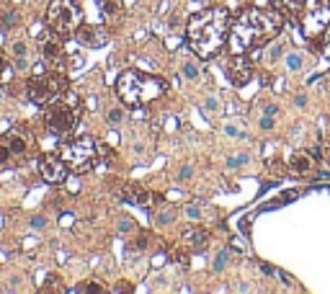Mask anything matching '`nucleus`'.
Listing matches in <instances>:
<instances>
[{"label": "nucleus", "mask_w": 330, "mask_h": 294, "mask_svg": "<svg viewBox=\"0 0 330 294\" xmlns=\"http://www.w3.org/2000/svg\"><path fill=\"white\" fill-rule=\"evenodd\" d=\"M62 54H65V52H62L60 37L54 34V39L44 44V60H47L49 65H54V67H62V62H65V57H62Z\"/></svg>", "instance_id": "obj_13"}, {"label": "nucleus", "mask_w": 330, "mask_h": 294, "mask_svg": "<svg viewBox=\"0 0 330 294\" xmlns=\"http://www.w3.org/2000/svg\"><path fill=\"white\" fill-rule=\"evenodd\" d=\"M75 39L83 44V47H106L109 44V29L106 26H96V24H80L75 31Z\"/></svg>", "instance_id": "obj_9"}, {"label": "nucleus", "mask_w": 330, "mask_h": 294, "mask_svg": "<svg viewBox=\"0 0 330 294\" xmlns=\"http://www.w3.org/2000/svg\"><path fill=\"white\" fill-rule=\"evenodd\" d=\"M47 24H49L52 34H57L60 39L73 37L77 31V26L83 24L80 5L75 0H52L47 8Z\"/></svg>", "instance_id": "obj_6"}, {"label": "nucleus", "mask_w": 330, "mask_h": 294, "mask_svg": "<svg viewBox=\"0 0 330 294\" xmlns=\"http://www.w3.org/2000/svg\"><path fill=\"white\" fill-rule=\"evenodd\" d=\"M10 75H13V67H8V60H5V54L0 52V80H8Z\"/></svg>", "instance_id": "obj_16"}, {"label": "nucleus", "mask_w": 330, "mask_h": 294, "mask_svg": "<svg viewBox=\"0 0 330 294\" xmlns=\"http://www.w3.org/2000/svg\"><path fill=\"white\" fill-rule=\"evenodd\" d=\"M188 217H196L199 220V209L196 207H188Z\"/></svg>", "instance_id": "obj_30"}, {"label": "nucleus", "mask_w": 330, "mask_h": 294, "mask_svg": "<svg viewBox=\"0 0 330 294\" xmlns=\"http://www.w3.org/2000/svg\"><path fill=\"white\" fill-rule=\"evenodd\" d=\"M320 8H325L330 13V0H317V10H320Z\"/></svg>", "instance_id": "obj_29"}, {"label": "nucleus", "mask_w": 330, "mask_h": 294, "mask_svg": "<svg viewBox=\"0 0 330 294\" xmlns=\"http://www.w3.org/2000/svg\"><path fill=\"white\" fill-rule=\"evenodd\" d=\"M10 157H13V152H10V147H8L3 140H0V168H3V165H8V163H10Z\"/></svg>", "instance_id": "obj_18"}, {"label": "nucleus", "mask_w": 330, "mask_h": 294, "mask_svg": "<svg viewBox=\"0 0 330 294\" xmlns=\"http://www.w3.org/2000/svg\"><path fill=\"white\" fill-rule=\"evenodd\" d=\"M77 111L70 106V104H60V101H54V104L44 106V124H47V129L57 137H65V134H73V129L77 127Z\"/></svg>", "instance_id": "obj_7"}, {"label": "nucleus", "mask_w": 330, "mask_h": 294, "mask_svg": "<svg viewBox=\"0 0 330 294\" xmlns=\"http://www.w3.org/2000/svg\"><path fill=\"white\" fill-rule=\"evenodd\" d=\"M224 261H227V253H220V258L214 261V268H217V271H222V268H224Z\"/></svg>", "instance_id": "obj_25"}, {"label": "nucleus", "mask_w": 330, "mask_h": 294, "mask_svg": "<svg viewBox=\"0 0 330 294\" xmlns=\"http://www.w3.org/2000/svg\"><path fill=\"white\" fill-rule=\"evenodd\" d=\"M85 289H88V292H104V289H101V287H98V284H88V287H85Z\"/></svg>", "instance_id": "obj_31"}, {"label": "nucleus", "mask_w": 330, "mask_h": 294, "mask_svg": "<svg viewBox=\"0 0 330 294\" xmlns=\"http://www.w3.org/2000/svg\"><path fill=\"white\" fill-rule=\"evenodd\" d=\"M284 29V16L279 10L266 8H245L237 13L230 29V52L232 54H250L263 49L268 41H274Z\"/></svg>", "instance_id": "obj_1"}, {"label": "nucleus", "mask_w": 330, "mask_h": 294, "mask_svg": "<svg viewBox=\"0 0 330 294\" xmlns=\"http://www.w3.org/2000/svg\"><path fill=\"white\" fill-rule=\"evenodd\" d=\"M60 157L67 163L73 173H88L90 168L96 165V157H98V145L93 137H75L70 142H62L60 147Z\"/></svg>", "instance_id": "obj_5"}, {"label": "nucleus", "mask_w": 330, "mask_h": 294, "mask_svg": "<svg viewBox=\"0 0 330 294\" xmlns=\"http://www.w3.org/2000/svg\"><path fill=\"white\" fill-rule=\"evenodd\" d=\"M121 119H124V111H121V109H111V111H109V121H111V124H119Z\"/></svg>", "instance_id": "obj_21"}, {"label": "nucleus", "mask_w": 330, "mask_h": 294, "mask_svg": "<svg viewBox=\"0 0 330 294\" xmlns=\"http://www.w3.org/2000/svg\"><path fill=\"white\" fill-rule=\"evenodd\" d=\"M271 3H274V8L279 10L281 16L297 18V16L304 13V8H307V3H310V0H271Z\"/></svg>", "instance_id": "obj_12"}, {"label": "nucleus", "mask_w": 330, "mask_h": 294, "mask_svg": "<svg viewBox=\"0 0 330 294\" xmlns=\"http://www.w3.org/2000/svg\"><path fill=\"white\" fill-rule=\"evenodd\" d=\"M204 245H207V232H204V230H199L196 235H193V248H196V251H201Z\"/></svg>", "instance_id": "obj_19"}, {"label": "nucleus", "mask_w": 330, "mask_h": 294, "mask_svg": "<svg viewBox=\"0 0 330 294\" xmlns=\"http://www.w3.org/2000/svg\"><path fill=\"white\" fill-rule=\"evenodd\" d=\"M26 93L37 106H49L67 93V77L60 70L39 73V75H34L26 80Z\"/></svg>", "instance_id": "obj_4"}, {"label": "nucleus", "mask_w": 330, "mask_h": 294, "mask_svg": "<svg viewBox=\"0 0 330 294\" xmlns=\"http://www.w3.org/2000/svg\"><path fill=\"white\" fill-rule=\"evenodd\" d=\"M191 173H193V171H191V165H186V168H183V171H181V181H186V178H191Z\"/></svg>", "instance_id": "obj_28"}, {"label": "nucleus", "mask_w": 330, "mask_h": 294, "mask_svg": "<svg viewBox=\"0 0 330 294\" xmlns=\"http://www.w3.org/2000/svg\"><path fill=\"white\" fill-rule=\"evenodd\" d=\"M39 171H41V178L47 181V184H62V181L67 178V173H70V168H67V163L62 160L60 155H44L41 163H39Z\"/></svg>", "instance_id": "obj_8"}, {"label": "nucleus", "mask_w": 330, "mask_h": 294, "mask_svg": "<svg viewBox=\"0 0 330 294\" xmlns=\"http://www.w3.org/2000/svg\"><path fill=\"white\" fill-rule=\"evenodd\" d=\"M31 224H34V227H44V224H47V220H44L41 214H37V217L31 220Z\"/></svg>", "instance_id": "obj_27"}, {"label": "nucleus", "mask_w": 330, "mask_h": 294, "mask_svg": "<svg viewBox=\"0 0 330 294\" xmlns=\"http://www.w3.org/2000/svg\"><path fill=\"white\" fill-rule=\"evenodd\" d=\"M13 52H16V57H18V60H24V54H26V44H24V41L13 44Z\"/></svg>", "instance_id": "obj_24"}, {"label": "nucleus", "mask_w": 330, "mask_h": 294, "mask_svg": "<svg viewBox=\"0 0 330 294\" xmlns=\"http://www.w3.org/2000/svg\"><path fill=\"white\" fill-rule=\"evenodd\" d=\"M183 73H186V77H191V80H193V77H199V67L193 65V62H186L183 65Z\"/></svg>", "instance_id": "obj_20"}, {"label": "nucleus", "mask_w": 330, "mask_h": 294, "mask_svg": "<svg viewBox=\"0 0 330 294\" xmlns=\"http://www.w3.org/2000/svg\"><path fill=\"white\" fill-rule=\"evenodd\" d=\"M165 90H168V85L163 77L142 73V70H127L116 80V93L121 98V104L129 109H140L145 104H150L157 96H163Z\"/></svg>", "instance_id": "obj_3"}, {"label": "nucleus", "mask_w": 330, "mask_h": 294, "mask_svg": "<svg viewBox=\"0 0 330 294\" xmlns=\"http://www.w3.org/2000/svg\"><path fill=\"white\" fill-rule=\"evenodd\" d=\"M245 163H248V157H245V155H237V157H230V160H227V165H230V168L245 165Z\"/></svg>", "instance_id": "obj_22"}, {"label": "nucleus", "mask_w": 330, "mask_h": 294, "mask_svg": "<svg viewBox=\"0 0 330 294\" xmlns=\"http://www.w3.org/2000/svg\"><path fill=\"white\" fill-rule=\"evenodd\" d=\"M98 5H101V10H104L109 18L121 13V0H98Z\"/></svg>", "instance_id": "obj_15"}, {"label": "nucleus", "mask_w": 330, "mask_h": 294, "mask_svg": "<svg viewBox=\"0 0 330 294\" xmlns=\"http://www.w3.org/2000/svg\"><path fill=\"white\" fill-rule=\"evenodd\" d=\"M0 140H3V142L10 147L13 157H26V155L34 150V140L29 137L26 132H21V129H10V132H5V134H0Z\"/></svg>", "instance_id": "obj_10"}, {"label": "nucleus", "mask_w": 330, "mask_h": 294, "mask_svg": "<svg viewBox=\"0 0 330 294\" xmlns=\"http://www.w3.org/2000/svg\"><path fill=\"white\" fill-rule=\"evenodd\" d=\"M320 49H323V54L330 60V24L323 29V41H320Z\"/></svg>", "instance_id": "obj_17"}, {"label": "nucleus", "mask_w": 330, "mask_h": 294, "mask_svg": "<svg viewBox=\"0 0 330 294\" xmlns=\"http://www.w3.org/2000/svg\"><path fill=\"white\" fill-rule=\"evenodd\" d=\"M227 73L235 85H245L253 77V67L248 65V54H232V60L227 62Z\"/></svg>", "instance_id": "obj_11"}, {"label": "nucleus", "mask_w": 330, "mask_h": 294, "mask_svg": "<svg viewBox=\"0 0 330 294\" xmlns=\"http://www.w3.org/2000/svg\"><path fill=\"white\" fill-rule=\"evenodd\" d=\"M312 165H315V160L307 152H294L289 157V171L292 173H310Z\"/></svg>", "instance_id": "obj_14"}, {"label": "nucleus", "mask_w": 330, "mask_h": 294, "mask_svg": "<svg viewBox=\"0 0 330 294\" xmlns=\"http://www.w3.org/2000/svg\"><path fill=\"white\" fill-rule=\"evenodd\" d=\"M294 101H297V106H304V104H307V98H304V96H297Z\"/></svg>", "instance_id": "obj_32"}, {"label": "nucleus", "mask_w": 330, "mask_h": 294, "mask_svg": "<svg viewBox=\"0 0 330 294\" xmlns=\"http://www.w3.org/2000/svg\"><path fill=\"white\" fill-rule=\"evenodd\" d=\"M287 62H289V67H292V70H297V67L302 65V57H299V54H289V57H287Z\"/></svg>", "instance_id": "obj_23"}, {"label": "nucleus", "mask_w": 330, "mask_h": 294, "mask_svg": "<svg viewBox=\"0 0 330 294\" xmlns=\"http://www.w3.org/2000/svg\"><path fill=\"white\" fill-rule=\"evenodd\" d=\"M260 129H274V119H271V116L260 119Z\"/></svg>", "instance_id": "obj_26"}, {"label": "nucleus", "mask_w": 330, "mask_h": 294, "mask_svg": "<svg viewBox=\"0 0 330 294\" xmlns=\"http://www.w3.org/2000/svg\"><path fill=\"white\" fill-rule=\"evenodd\" d=\"M230 29H232V16L222 5H212L193 13L186 26V39L191 52L201 60L220 54V49L230 39Z\"/></svg>", "instance_id": "obj_2"}]
</instances>
